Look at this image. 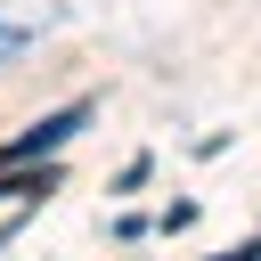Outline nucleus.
Instances as JSON below:
<instances>
[{
	"label": "nucleus",
	"mask_w": 261,
	"mask_h": 261,
	"mask_svg": "<svg viewBox=\"0 0 261 261\" xmlns=\"http://www.w3.org/2000/svg\"><path fill=\"white\" fill-rule=\"evenodd\" d=\"M82 122H90V106H82V98H73V106H57V114H41L24 139H8V147H0V171H24V163H41V155H57Z\"/></svg>",
	"instance_id": "1"
},
{
	"label": "nucleus",
	"mask_w": 261,
	"mask_h": 261,
	"mask_svg": "<svg viewBox=\"0 0 261 261\" xmlns=\"http://www.w3.org/2000/svg\"><path fill=\"white\" fill-rule=\"evenodd\" d=\"M0 196H57V171H49V163H41V171H24V179H16V171H0Z\"/></svg>",
	"instance_id": "2"
}]
</instances>
